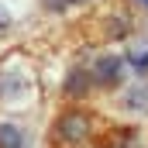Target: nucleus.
Segmentation results:
<instances>
[{
	"label": "nucleus",
	"instance_id": "1",
	"mask_svg": "<svg viewBox=\"0 0 148 148\" xmlns=\"http://www.w3.org/2000/svg\"><path fill=\"white\" fill-rule=\"evenodd\" d=\"M59 141H66V145H79V141H86V131H90V121L83 117V114H66L62 121H59Z\"/></svg>",
	"mask_w": 148,
	"mask_h": 148
},
{
	"label": "nucleus",
	"instance_id": "2",
	"mask_svg": "<svg viewBox=\"0 0 148 148\" xmlns=\"http://www.w3.org/2000/svg\"><path fill=\"white\" fill-rule=\"evenodd\" d=\"M121 73H124V62L117 55H103L97 62V83H103V86H117L121 83Z\"/></svg>",
	"mask_w": 148,
	"mask_h": 148
},
{
	"label": "nucleus",
	"instance_id": "3",
	"mask_svg": "<svg viewBox=\"0 0 148 148\" xmlns=\"http://www.w3.org/2000/svg\"><path fill=\"white\" fill-rule=\"evenodd\" d=\"M0 148H21V131L10 124H0Z\"/></svg>",
	"mask_w": 148,
	"mask_h": 148
},
{
	"label": "nucleus",
	"instance_id": "4",
	"mask_svg": "<svg viewBox=\"0 0 148 148\" xmlns=\"http://www.w3.org/2000/svg\"><path fill=\"white\" fill-rule=\"evenodd\" d=\"M86 86H90L86 73H73V79H69V93H79V90H86Z\"/></svg>",
	"mask_w": 148,
	"mask_h": 148
},
{
	"label": "nucleus",
	"instance_id": "5",
	"mask_svg": "<svg viewBox=\"0 0 148 148\" xmlns=\"http://www.w3.org/2000/svg\"><path fill=\"white\" fill-rule=\"evenodd\" d=\"M145 100H148V90H131L127 93V107H145Z\"/></svg>",
	"mask_w": 148,
	"mask_h": 148
},
{
	"label": "nucleus",
	"instance_id": "6",
	"mask_svg": "<svg viewBox=\"0 0 148 148\" xmlns=\"http://www.w3.org/2000/svg\"><path fill=\"white\" fill-rule=\"evenodd\" d=\"M131 66H134V69H148V48H141V52L134 48V52H131Z\"/></svg>",
	"mask_w": 148,
	"mask_h": 148
},
{
	"label": "nucleus",
	"instance_id": "7",
	"mask_svg": "<svg viewBox=\"0 0 148 148\" xmlns=\"http://www.w3.org/2000/svg\"><path fill=\"white\" fill-rule=\"evenodd\" d=\"M66 3H69V0H45V7H52V10H62Z\"/></svg>",
	"mask_w": 148,
	"mask_h": 148
},
{
	"label": "nucleus",
	"instance_id": "8",
	"mask_svg": "<svg viewBox=\"0 0 148 148\" xmlns=\"http://www.w3.org/2000/svg\"><path fill=\"white\" fill-rule=\"evenodd\" d=\"M0 28H7V14L3 10H0Z\"/></svg>",
	"mask_w": 148,
	"mask_h": 148
},
{
	"label": "nucleus",
	"instance_id": "9",
	"mask_svg": "<svg viewBox=\"0 0 148 148\" xmlns=\"http://www.w3.org/2000/svg\"><path fill=\"white\" fill-rule=\"evenodd\" d=\"M141 3H145V7H148V0H141Z\"/></svg>",
	"mask_w": 148,
	"mask_h": 148
}]
</instances>
